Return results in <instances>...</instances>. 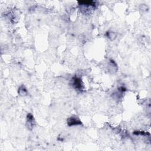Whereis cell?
<instances>
[{
  "instance_id": "6da1fadb",
  "label": "cell",
  "mask_w": 151,
  "mask_h": 151,
  "mask_svg": "<svg viewBox=\"0 0 151 151\" xmlns=\"http://www.w3.org/2000/svg\"><path fill=\"white\" fill-rule=\"evenodd\" d=\"M72 84L75 89H77L78 90H82L83 88L81 79L76 77H74L72 79Z\"/></svg>"
},
{
  "instance_id": "5b68a950",
  "label": "cell",
  "mask_w": 151,
  "mask_h": 151,
  "mask_svg": "<svg viewBox=\"0 0 151 151\" xmlns=\"http://www.w3.org/2000/svg\"><path fill=\"white\" fill-rule=\"evenodd\" d=\"M107 35L108 38L112 40H114L115 38L116 37V35L115 32H108Z\"/></svg>"
},
{
  "instance_id": "7a4b0ae2",
  "label": "cell",
  "mask_w": 151,
  "mask_h": 151,
  "mask_svg": "<svg viewBox=\"0 0 151 151\" xmlns=\"http://www.w3.org/2000/svg\"><path fill=\"white\" fill-rule=\"evenodd\" d=\"M67 124L69 126H72L74 125H79L82 124V122L80 121L79 118L76 116L70 117L67 119Z\"/></svg>"
},
{
  "instance_id": "277c9868",
  "label": "cell",
  "mask_w": 151,
  "mask_h": 151,
  "mask_svg": "<svg viewBox=\"0 0 151 151\" xmlns=\"http://www.w3.org/2000/svg\"><path fill=\"white\" fill-rule=\"evenodd\" d=\"M18 93L21 96H25L27 94V91L26 87L23 86H21V87L19 88L18 89Z\"/></svg>"
},
{
  "instance_id": "3957f363",
  "label": "cell",
  "mask_w": 151,
  "mask_h": 151,
  "mask_svg": "<svg viewBox=\"0 0 151 151\" xmlns=\"http://www.w3.org/2000/svg\"><path fill=\"white\" fill-rule=\"evenodd\" d=\"M34 116L31 113L27 115V125H28V128H32L34 126Z\"/></svg>"
}]
</instances>
